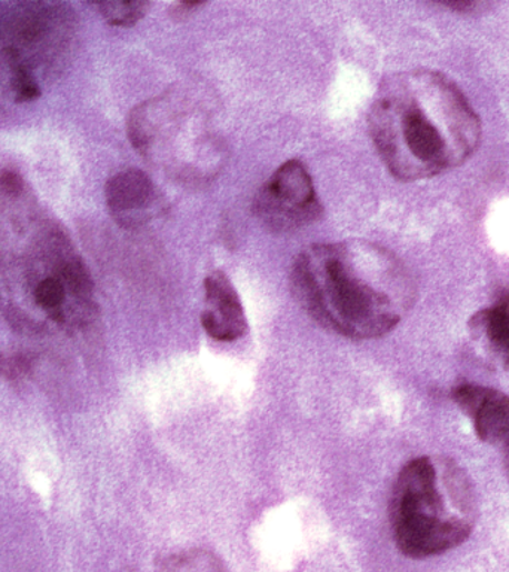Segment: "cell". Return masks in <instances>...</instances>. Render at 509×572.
Here are the masks:
<instances>
[{
    "label": "cell",
    "mask_w": 509,
    "mask_h": 572,
    "mask_svg": "<svg viewBox=\"0 0 509 572\" xmlns=\"http://www.w3.org/2000/svg\"><path fill=\"white\" fill-rule=\"evenodd\" d=\"M368 127L386 168L401 181L459 168L477 151L482 130L462 90L428 69L386 78L371 104Z\"/></svg>",
    "instance_id": "6da1fadb"
},
{
    "label": "cell",
    "mask_w": 509,
    "mask_h": 572,
    "mask_svg": "<svg viewBox=\"0 0 509 572\" xmlns=\"http://www.w3.org/2000/svg\"><path fill=\"white\" fill-rule=\"evenodd\" d=\"M291 285L311 320L352 340L389 334L412 299L410 279L392 253L359 239L305 249Z\"/></svg>",
    "instance_id": "7a4b0ae2"
},
{
    "label": "cell",
    "mask_w": 509,
    "mask_h": 572,
    "mask_svg": "<svg viewBox=\"0 0 509 572\" xmlns=\"http://www.w3.org/2000/svg\"><path fill=\"white\" fill-rule=\"evenodd\" d=\"M389 516L399 552L411 559L440 556L471 536L478 516L476 488L450 458H416L395 480Z\"/></svg>",
    "instance_id": "3957f363"
},
{
    "label": "cell",
    "mask_w": 509,
    "mask_h": 572,
    "mask_svg": "<svg viewBox=\"0 0 509 572\" xmlns=\"http://www.w3.org/2000/svg\"><path fill=\"white\" fill-rule=\"evenodd\" d=\"M253 213L275 233H292L318 221L323 207L306 165L298 160L280 165L258 191Z\"/></svg>",
    "instance_id": "277c9868"
},
{
    "label": "cell",
    "mask_w": 509,
    "mask_h": 572,
    "mask_svg": "<svg viewBox=\"0 0 509 572\" xmlns=\"http://www.w3.org/2000/svg\"><path fill=\"white\" fill-rule=\"evenodd\" d=\"M201 325L218 342H236L248 334L249 324L243 303L226 273H210L204 279V305Z\"/></svg>",
    "instance_id": "5b68a950"
},
{
    "label": "cell",
    "mask_w": 509,
    "mask_h": 572,
    "mask_svg": "<svg viewBox=\"0 0 509 572\" xmlns=\"http://www.w3.org/2000/svg\"><path fill=\"white\" fill-rule=\"evenodd\" d=\"M107 203L113 220L127 229L151 221L158 209V190L149 174L127 169L107 183Z\"/></svg>",
    "instance_id": "8992f818"
},
{
    "label": "cell",
    "mask_w": 509,
    "mask_h": 572,
    "mask_svg": "<svg viewBox=\"0 0 509 572\" xmlns=\"http://www.w3.org/2000/svg\"><path fill=\"white\" fill-rule=\"evenodd\" d=\"M453 401L482 443H507L509 439V397L495 388L462 383L453 391Z\"/></svg>",
    "instance_id": "52a82bcc"
},
{
    "label": "cell",
    "mask_w": 509,
    "mask_h": 572,
    "mask_svg": "<svg viewBox=\"0 0 509 572\" xmlns=\"http://www.w3.org/2000/svg\"><path fill=\"white\" fill-rule=\"evenodd\" d=\"M468 329L485 360L495 369L509 370V291L500 292L493 304L473 313Z\"/></svg>",
    "instance_id": "ba28073f"
},
{
    "label": "cell",
    "mask_w": 509,
    "mask_h": 572,
    "mask_svg": "<svg viewBox=\"0 0 509 572\" xmlns=\"http://www.w3.org/2000/svg\"><path fill=\"white\" fill-rule=\"evenodd\" d=\"M157 572H230L226 563L213 552L204 549H190L172 554L161 563Z\"/></svg>",
    "instance_id": "9c48e42d"
},
{
    "label": "cell",
    "mask_w": 509,
    "mask_h": 572,
    "mask_svg": "<svg viewBox=\"0 0 509 572\" xmlns=\"http://www.w3.org/2000/svg\"><path fill=\"white\" fill-rule=\"evenodd\" d=\"M100 14L111 26L117 28H130L139 23L149 10V3L142 0H109L98 3Z\"/></svg>",
    "instance_id": "30bf717a"
},
{
    "label": "cell",
    "mask_w": 509,
    "mask_h": 572,
    "mask_svg": "<svg viewBox=\"0 0 509 572\" xmlns=\"http://www.w3.org/2000/svg\"><path fill=\"white\" fill-rule=\"evenodd\" d=\"M66 291L63 285L56 279H46L34 290V299L43 309H57L63 303Z\"/></svg>",
    "instance_id": "8fae6325"
},
{
    "label": "cell",
    "mask_w": 509,
    "mask_h": 572,
    "mask_svg": "<svg viewBox=\"0 0 509 572\" xmlns=\"http://www.w3.org/2000/svg\"><path fill=\"white\" fill-rule=\"evenodd\" d=\"M14 89H16V99L17 102H32V100L38 99L41 96V90L37 82L33 81V78L29 76L26 71L17 72L14 78Z\"/></svg>",
    "instance_id": "7c38bea8"
},
{
    "label": "cell",
    "mask_w": 509,
    "mask_h": 572,
    "mask_svg": "<svg viewBox=\"0 0 509 572\" xmlns=\"http://www.w3.org/2000/svg\"><path fill=\"white\" fill-rule=\"evenodd\" d=\"M23 181L19 174L14 172L0 173V193L8 195V198H16L21 193Z\"/></svg>",
    "instance_id": "4fadbf2b"
},
{
    "label": "cell",
    "mask_w": 509,
    "mask_h": 572,
    "mask_svg": "<svg viewBox=\"0 0 509 572\" xmlns=\"http://www.w3.org/2000/svg\"><path fill=\"white\" fill-rule=\"evenodd\" d=\"M446 6L453 8V10L467 11L473 7V3L469 2V0H458V2H446Z\"/></svg>",
    "instance_id": "5bb4252c"
},
{
    "label": "cell",
    "mask_w": 509,
    "mask_h": 572,
    "mask_svg": "<svg viewBox=\"0 0 509 572\" xmlns=\"http://www.w3.org/2000/svg\"><path fill=\"white\" fill-rule=\"evenodd\" d=\"M505 446H507V452H505V466H507V473L509 478V439L507 443H505Z\"/></svg>",
    "instance_id": "9a60e30c"
}]
</instances>
